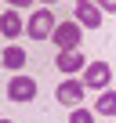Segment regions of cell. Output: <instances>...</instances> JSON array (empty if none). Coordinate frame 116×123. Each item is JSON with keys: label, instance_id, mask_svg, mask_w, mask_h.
<instances>
[{"label": "cell", "instance_id": "6da1fadb", "mask_svg": "<svg viewBox=\"0 0 116 123\" xmlns=\"http://www.w3.org/2000/svg\"><path fill=\"white\" fill-rule=\"evenodd\" d=\"M54 15H51V7H36L33 15H29V22H26V33H29V40H51L54 36Z\"/></svg>", "mask_w": 116, "mask_h": 123}, {"label": "cell", "instance_id": "7a4b0ae2", "mask_svg": "<svg viewBox=\"0 0 116 123\" xmlns=\"http://www.w3.org/2000/svg\"><path fill=\"white\" fill-rule=\"evenodd\" d=\"M87 91H109L112 83V69H109V62H87V69H84V80H80Z\"/></svg>", "mask_w": 116, "mask_h": 123}, {"label": "cell", "instance_id": "3957f363", "mask_svg": "<svg viewBox=\"0 0 116 123\" xmlns=\"http://www.w3.org/2000/svg\"><path fill=\"white\" fill-rule=\"evenodd\" d=\"M54 98H58V105H69V109H80V101L87 98V87L73 76V80H62L54 87Z\"/></svg>", "mask_w": 116, "mask_h": 123}, {"label": "cell", "instance_id": "277c9868", "mask_svg": "<svg viewBox=\"0 0 116 123\" xmlns=\"http://www.w3.org/2000/svg\"><path fill=\"white\" fill-rule=\"evenodd\" d=\"M36 98V80L33 76H26V73H18V76H11L7 80V101H33Z\"/></svg>", "mask_w": 116, "mask_h": 123}, {"label": "cell", "instance_id": "5b68a950", "mask_svg": "<svg viewBox=\"0 0 116 123\" xmlns=\"http://www.w3.org/2000/svg\"><path fill=\"white\" fill-rule=\"evenodd\" d=\"M51 40L58 43V51H76V47H80V40H84V29H80L76 22H58Z\"/></svg>", "mask_w": 116, "mask_h": 123}, {"label": "cell", "instance_id": "8992f818", "mask_svg": "<svg viewBox=\"0 0 116 123\" xmlns=\"http://www.w3.org/2000/svg\"><path fill=\"white\" fill-rule=\"evenodd\" d=\"M73 22L80 25V29H98L102 25V11H98V4L94 0H76V7H73Z\"/></svg>", "mask_w": 116, "mask_h": 123}, {"label": "cell", "instance_id": "52a82bcc", "mask_svg": "<svg viewBox=\"0 0 116 123\" xmlns=\"http://www.w3.org/2000/svg\"><path fill=\"white\" fill-rule=\"evenodd\" d=\"M54 65H58V73H62L65 80H73L76 73H84V69H87V58H84L80 51H58Z\"/></svg>", "mask_w": 116, "mask_h": 123}, {"label": "cell", "instance_id": "ba28073f", "mask_svg": "<svg viewBox=\"0 0 116 123\" xmlns=\"http://www.w3.org/2000/svg\"><path fill=\"white\" fill-rule=\"evenodd\" d=\"M0 33H4L7 40H18V36L26 33V18H22L15 7H7L4 15H0Z\"/></svg>", "mask_w": 116, "mask_h": 123}, {"label": "cell", "instance_id": "9c48e42d", "mask_svg": "<svg viewBox=\"0 0 116 123\" xmlns=\"http://www.w3.org/2000/svg\"><path fill=\"white\" fill-rule=\"evenodd\" d=\"M26 62H29V54H26L18 43H11V47H4V51H0V65H4V69H11L15 76L26 69Z\"/></svg>", "mask_w": 116, "mask_h": 123}, {"label": "cell", "instance_id": "30bf717a", "mask_svg": "<svg viewBox=\"0 0 116 123\" xmlns=\"http://www.w3.org/2000/svg\"><path fill=\"white\" fill-rule=\"evenodd\" d=\"M94 112H98V116H116V87H109V91H102V94H98Z\"/></svg>", "mask_w": 116, "mask_h": 123}, {"label": "cell", "instance_id": "8fae6325", "mask_svg": "<svg viewBox=\"0 0 116 123\" xmlns=\"http://www.w3.org/2000/svg\"><path fill=\"white\" fill-rule=\"evenodd\" d=\"M69 123H94V112H87V109H73V112H69Z\"/></svg>", "mask_w": 116, "mask_h": 123}, {"label": "cell", "instance_id": "7c38bea8", "mask_svg": "<svg viewBox=\"0 0 116 123\" xmlns=\"http://www.w3.org/2000/svg\"><path fill=\"white\" fill-rule=\"evenodd\" d=\"M98 11H109V15H116V0H98Z\"/></svg>", "mask_w": 116, "mask_h": 123}, {"label": "cell", "instance_id": "4fadbf2b", "mask_svg": "<svg viewBox=\"0 0 116 123\" xmlns=\"http://www.w3.org/2000/svg\"><path fill=\"white\" fill-rule=\"evenodd\" d=\"M0 123H11V119H0Z\"/></svg>", "mask_w": 116, "mask_h": 123}]
</instances>
